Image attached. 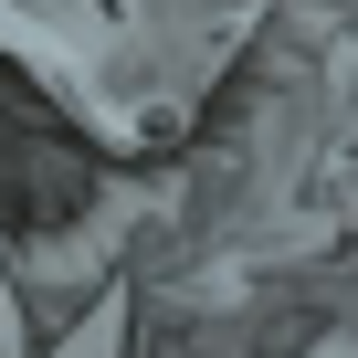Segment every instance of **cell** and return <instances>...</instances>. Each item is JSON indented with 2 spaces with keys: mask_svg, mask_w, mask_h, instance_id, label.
Segmentation results:
<instances>
[{
  "mask_svg": "<svg viewBox=\"0 0 358 358\" xmlns=\"http://www.w3.org/2000/svg\"><path fill=\"white\" fill-rule=\"evenodd\" d=\"M116 348H127V295H95V306H85V327H74L53 358H116Z\"/></svg>",
  "mask_w": 358,
  "mask_h": 358,
  "instance_id": "obj_1",
  "label": "cell"
},
{
  "mask_svg": "<svg viewBox=\"0 0 358 358\" xmlns=\"http://www.w3.org/2000/svg\"><path fill=\"white\" fill-rule=\"evenodd\" d=\"M0 358H22V306H11V285H0Z\"/></svg>",
  "mask_w": 358,
  "mask_h": 358,
  "instance_id": "obj_2",
  "label": "cell"
},
{
  "mask_svg": "<svg viewBox=\"0 0 358 358\" xmlns=\"http://www.w3.org/2000/svg\"><path fill=\"white\" fill-rule=\"evenodd\" d=\"M306 358H358V337H316V348H306Z\"/></svg>",
  "mask_w": 358,
  "mask_h": 358,
  "instance_id": "obj_3",
  "label": "cell"
}]
</instances>
